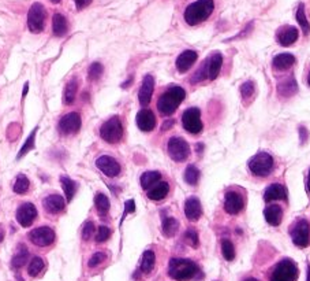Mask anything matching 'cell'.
<instances>
[{
	"label": "cell",
	"mask_w": 310,
	"mask_h": 281,
	"mask_svg": "<svg viewBox=\"0 0 310 281\" xmlns=\"http://www.w3.org/2000/svg\"><path fill=\"white\" fill-rule=\"evenodd\" d=\"M298 37H299L298 29L294 28V26H290V25L282 26L280 29H278V33H276V40L283 47L292 46L298 40Z\"/></svg>",
	"instance_id": "cell-16"
},
{
	"label": "cell",
	"mask_w": 310,
	"mask_h": 281,
	"mask_svg": "<svg viewBox=\"0 0 310 281\" xmlns=\"http://www.w3.org/2000/svg\"><path fill=\"white\" fill-rule=\"evenodd\" d=\"M28 258H29L28 249H26L23 244H21L18 247V251L15 253V255L13 257V259H11V266L14 267V269L22 267L23 265L26 263V261H28Z\"/></svg>",
	"instance_id": "cell-32"
},
{
	"label": "cell",
	"mask_w": 310,
	"mask_h": 281,
	"mask_svg": "<svg viewBox=\"0 0 310 281\" xmlns=\"http://www.w3.org/2000/svg\"><path fill=\"white\" fill-rule=\"evenodd\" d=\"M102 71H104V67H102V65L100 63V62H94V63H92L88 71L89 80L90 81L98 80V78L101 77Z\"/></svg>",
	"instance_id": "cell-42"
},
{
	"label": "cell",
	"mask_w": 310,
	"mask_h": 281,
	"mask_svg": "<svg viewBox=\"0 0 310 281\" xmlns=\"http://www.w3.org/2000/svg\"><path fill=\"white\" fill-rule=\"evenodd\" d=\"M106 258H107V255H106V254H104V253H96V254H93L92 258L89 259V262H88L89 267H96V266H98L100 263H102V262H104V261H106Z\"/></svg>",
	"instance_id": "cell-47"
},
{
	"label": "cell",
	"mask_w": 310,
	"mask_h": 281,
	"mask_svg": "<svg viewBox=\"0 0 310 281\" xmlns=\"http://www.w3.org/2000/svg\"><path fill=\"white\" fill-rule=\"evenodd\" d=\"M255 87L253 81H246L241 85V95L243 99H249L254 95Z\"/></svg>",
	"instance_id": "cell-45"
},
{
	"label": "cell",
	"mask_w": 310,
	"mask_h": 281,
	"mask_svg": "<svg viewBox=\"0 0 310 281\" xmlns=\"http://www.w3.org/2000/svg\"><path fill=\"white\" fill-rule=\"evenodd\" d=\"M100 136L102 140L110 144L119 143L123 136V125H122L121 118L112 117L104 122L100 128Z\"/></svg>",
	"instance_id": "cell-5"
},
{
	"label": "cell",
	"mask_w": 310,
	"mask_h": 281,
	"mask_svg": "<svg viewBox=\"0 0 310 281\" xmlns=\"http://www.w3.org/2000/svg\"><path fill=\"white\" fill-rule=\"evenodd\" d=\"M186 92L182 87H170L166 92L159 98L158 108L162 115L170 117L176 111V108L179 107V104L185 100Z\"/></svg>",
	"instance_id": "cell-1"
},
{
	"label": "cell",
	"mask_w": 310,
	"mask_h": 281,
	"mask_svg": "<svg viewBox=\"0 0 310 281\" xmlns=\"http://www.w3.org/2000/svg\"><path fill=\"white\" fill-rule=\"evenodd\" d=\"M29 187H30V181H29V178L26 177L25 174H19L18 177H17V180H15L13 189H14L15 193L22 195V193L28 192Z\"/></svg>",
	"instance_id": "cell-39"
},
{
	"label": "cell",
	"mask_w": 310,
	"mask_h": 281,
	"mask_svg": "<svg viewBox=\"0 0 310 281\" xmlns=\"http://www.w3.org/2000/svg\"><path fill=\"white\" fill-rule=\"evenodd\" d=\"M153 91H154V78H153L150 74L145 75L144 80H142V85H141V89H139V94H138L139 104H141L142 107H146V106L150 103Z\"/></svg>",
	"instance_id": "cell-18"
},
{
	"label": "cell",
	"mask_w": 310,
	"mask_h": 281,
	"mask_svg": "<svg viewBox=\"0 0 310 281\" xmlns=\"http://www.w3.org/2000/svg\"><path fill=\"white\" fill-rule=\"evenodd\" d=\"M42 269H44V261H42L40 257H34L32 261H30V263H29L28 267L29 276L30 277L38 276V274L42 272Z\"/></svg>",
	"instance_id": "cell-40"
},
{
	"label": "cell",
	"mask_w": 310,
	"mask_h": 281,
	"mask_svg": "<svg viewBox=\"0 0 310 281\" xmlns=\"http://www.w3.org/2000/svg\"><path fill=\"white\" fill-rule=\"evenodd\" d=\"M208 78L209 80H216L218 75L220 74V70H222L223 66V56L222 54H213L208 61Z\"/></svg>",
	"instance_id": "cell-26"
},
{
	"label": "cell",
	"mask_w": 310,
	"mask_h": 281,
	"mask_svg": "<svg viewBox=\"0 0 310 281\" xmlns=\"http://www.w3.org/2000/svg\"><path fill=\"white\" fill-rule=\"evenodd\" d=\"M290 236H291L292 243L295 244L296 247L305 249L310 244V224L309 221H306L305 218L298 220L295 224L292 225L291 230H290Z\"/></svg>",
	"instance_id": "cell-7"
},
{
	"label": "cell",
	"mask_w": 310,
	"mask_h": 281,
	"mask_svg": "<svg viewBox=\"0 0 310 281\" xmlns=\"http://www.w3.org/2000/svg\"><path fill=\"white\" fill-rule=\"evenodd\" d=\"M183 239H185V242L189 246H191V247H198L199 244V239H198V233H197V230L195 229H187L185 232V234H183Z\"/></svg>",
	"instance_id": "cell-43"
},
{
	"label": "cell",
	"mask_w": 310,
	"mask_h": 281,
	"mask_svg": "<svg viewBox=\"0 0 310 281\" xmlns=\"http://www.w3.org/2000/svg\"><path fill=\"white\" fill-rule=\"evenodd\" d=\"M28 91H29V84H28V83H26V84H25V87H23L22 96H26V95H28Z\"/></svg>",
	"instance_id": "cell-54"
},
{
	"label": "cell",
	"mask_w": 310,
	"mask_h": 281,
	"mask_svg": "<svg viewBox=\"0 0 310 281\" xmlns=\"http://www.w3.org/2000/svg\"><path fill=\"white\" fill-rule=\"evenodd\" d=\"M37 218V209L33 203H23L17 210V221L23 228H29Z\"/></svg>",
	"instance_id": "cell-14"
},
{
	"label": "cell",
	"mask_w": 310,
	"mask_h": 281,
	"mask_svg": "<svg viewBox=\"0 0 310 281\" xmlns=\"http://www.w3.org/2000/svg\"><path fill=\"white\" fill-rule=\"evenodd\" d=\"M110 236H111V229H110L108 226H106V225H101L97 229L96 242H97V243H104V242L110 239Z\"/></svg>",
	"instance_id": "cell-46"
},
{
	"label": "cell",
	"mask_w": 310,
	"mask_h": 281,
	"mask_svg": "<svg viewBox=\"0 0 310 281\" xmlns=\"http://www.w3.org/2000/svg\"><path fill=\"white\" fill-rule=\"evenodd\" d=\"M307 84H309V87H310V71H309V75H307Z\"/></svg>",
	"instance_id": "cell-59"
},
{
	"label": "cell",
	"mask_w": 310,
	"mask_h": 281,
	"mask_svg": "<svg viewBox=\"0 0 310 281\" xmlns=\"http://www.w3.org/2000/svg\"><path fill=\"white\" fill-rule=\"evenodd\" d=\"M93 233H94V224H93L92 221L85 222V225H83V229H82V239L89 240L93 236Z\"/></svg>",
	"instance_id": "cell-48"
},
{
	"label": "cell",
	"mask_w": 310,
	"mask_h": 281,
	"mask_svg": "<svg viewBox=\"0 0 310 281\" xmlns=\"http://www.w3.org/2000/svg\"><path fill=\"white\" fill-rule=\"evenodd\" d=\"M42 206H44V209H45L48 214H59V213L65 210V197L62 196V195H58V193L48 195V196L42 200Z\"/></svg>",
	"instance_id": "cell-17"
},
{
	"label": "cell",
	"mask_w": 310,
	"mask_h": 281,
	"mask_svg": "<svg viewBox=\"0 0 310 281\" xmlns=\"http://www.w3.org/2000/svg\"><path fill=\"white\" fill-rule=\"evenodd\" d=\"M61 183L62 188H63V191H65L66 199H67V202H71L75 195V188H77V185H75V183L71 178L66 177V176H62Z\"/></svg>",
	"instance_id": "cell-35"
},
{
	"label": "cell",
	"mask_w": 310,
	"mask_h": 281,
	"mask_svg": "<svg viewBox=\"0 0 310 281\" xmlns=\"http://www.w3.org/2000/svg\"><path fill=\"white\" fill-rule=\"evenodd\" d=\"M69 25H67V19L65 15L56 13L52 19V33L56 37H63L66 33H67Z\"/></svg>",
	"instance_id": "cell-28"
},
{
	"label": "cell",
	"mask_w": 310,
	"mask_h": 281,
	"mask_svg": "<svg viewBox=\"0 0 310 281\" xmlns=\"http://www.w3.org/2000/svg\"><path fill=\"white\" fill-rule=\"evenodd\" d=\"M96 166H97L102 173L106 174L107 177H116L121 173V165L119 162L112 158L110 155H101L100 158H97L96 160Z\"/></svg>",
	"instance_id": "cell-15"
},
{
	"label": "cell",
	"mask_w": 310,
	"mask_h": 281,
	"mask_svg": "<svg viewBox=\"0 0 310 281\" xmlns=\"http://www.w3.org/2000/svg\"><path fill=\"white\" fill-rule=\"evenodd\" d=\"M135 211V202L133 199H130L125 203V211H123V217H122V221L125 220L126 216L130 214V213H134Z\"/></svg>",
	"instance_id": "cell-49"
},
{
	"label": "cell",
	"mask_w": 310,
	"mask_h": 281,
	"mask_svg": "<svg viewBox=\"0 0 310 281\" xmlns=\"http://www.w3.org/2000/svg\"><path fill=\"white\" fill-rule=\"evenodd\" d=\"M273 158L268 152H259L249 160V169L257 177H267L273 170Z\"/></svg>",
	"instance_id": "cell-4"
},
{
	"label": "cell",
	"mask_w": 310,
	"mask_h": 281,
	"mask_svg": "<svg viewBox=\"0 0 310 281\" xmlns=\"http://www.w3.org/2000/svg\"><path fill=\"white\" fill-rule=\"evenodd\" d=\"M296 91H298V84L294 77H287L278 84V94L284 98L295 95Z\"/></svg>",
	"instance_id": "cell-27"
},
{
	"label": "cell",
	"mask_w": 310,
	"mask_h": 281,
	"mask_svg": "<svg viewBox=\"0 0 310 281\" xmlns=\"http://www.w3.org/2000/svg\"><path fill=\"white\" fill-rule=\"evenodd\" d=\"M264 200H287V191H286V188L283 187L282 184H272V185H269V187L265 189Z\"/></svg>",
	"instance_id": "cell-22"
},
{
	"label": "cell",
	"mask_w": 310,
	"mask_h": 281,
	"mask_svg": "<svg viewBox=\"0 0 310 281\" xmlns=\"http://www.w3.org/2000/svg\"><path fill=\"white\" fill-rule=\"evenodd\" d=\"M205 78H208V62L206 61L204 62V65L201 66L198 70L195 71L193 78H191V83H193V84H194V83H201V81H204Z\"/></svg>",
	"instance_id": "cell-44"
},
{
	"label": "cell",
	"mask_w": 310,
	"mask_h": 281,
	"mask_svg": "<svg viewBox=\"0 0 310 281\" xmlns=\"http://www.w3.org/2000/svg\"><path fill=\"white\" fill-rule=\"evenodd\" d=\"M135 122H137V127L142 132H150L156 127V117H154L152 110L144 108V110L138 111Z\"/></svg>",
	"instance_id": "cell-19"
},
{
	"label": "cell",
	"mask_w": 310,
	"mask_h": 281,
	"mask_svg": "<svg viewBox=\"0 0 310 281\" xmlns=\"http://www.w3.org/2000/svg\"><path fill=\"white\" fill-rule=\"evenodd\" d=\"M182 125L191 135H198L202 132L204 125L201 121V111L197 107L187 108L182 115Z\"/></svg>",
	"instance_id": "cell-10"
},
{
	"label": "cell",
	"mask_w": 310,
	"mask_h": 281,
	"mask_svg": "<svg viewBox=\"0 0 310 281\" xmlns=\"http://www.w3.org/2000/svg\"><path fill=\"white\" fill-rule=\"evenodd\" d=\"M178 228H179V222L175 218H172V217H164L163 218L162 230L166 237H172L178 232Z\"/></svg>",
	"instance_id": "cell-30"
},
{
	"label": "cell",
	"mask_w": 310,
	"mask_h": 281,
	"mask_svg": "<svg viewBox=\"0 0 310 281\" xmlns=\"http://www.w3.org/2000/svg\"><path fill=\"white\" fill-rule=\"evenodd\" d=\"M75 6H77V9L78 10H82L85 9V7H88L90 3H92V0H74Z\"/></svg>",
	"instance_id": "cell-51"
},
{
	"label": "cell",
	"mask_w": 310,
	"mask_h": 281,
	"mask_svg": "<svg viewBox=\"0 0 310 281\" xmlns=\"http://www.w3.org/2000/svg\"><path fill=\"white\" fill-rule=\"evenodd\" d=\"M94 206H96V210L101 216H106L107 213L110 211V199L104 193H96V196H94Z\"/></svg>",
	"instance_id": "cell-34"
},
{
	"label": "cell",
	"mask_w": 310,
	"mask_h": 281,
	"mask_svg": "<svg viewBox=\"0 0 310 281\" xmlns=\"http://www.w3.org/2000/svg\"><path fill=\"white\" fill-rule=\"evenodd\" d=\"M81 125H82V121H81V115L78 112H69L61 118L59 121V125H58V129L61 132L62 135H73V133H77V132L81 129Z\"/></svg>",
	"instance_id": "cell-12"
},
{
	"label": "cell",
	"mask_w": 310,
	"mask_h": 281,
	"mask_svg": "<svg viewBox=\"0 0 310 281\" xmlns=\"http://www.w3.org/2000/svg\"><path fill=\"white\" fill-rule=\"evenodd\" d=\"M245 207V199L242 196V193L236 191H228L224 197V210L227 211L231 216L239 214Z\"/></svg>",
	"instance_id": "cell-13"
},
{
	"label": "cell",
	"mask_w": 310,
	"mask_h": 281,
	"mask_svg": "<svg viewBox=\"0 0 310 281\" xmlns=\"http://www.w3.org/2000/svg\"><path fill=\"white\" fill-rule=\"evenodd\" d=\"M170 192V184L166 181H159L148 189V197L150 200H163Z\"/></svg>",
	"instance_id": "cell-25"
},
{
	"label": "cell",
	"mask_w": 310,
	"mask_h": 281,
	"mask_svg": "<svg viewBox=\"0 0 310 281\" xmlns=\"http://www.w3.org/2000/svg\"><path fill=\"white\" fill-rule=\"evenodd\" d=\"M306 281H310V265H307V277H306Z\"/></svg>",
	"instance_id": "cell-56"
},
{
	"label": "cell",
	"mask_w": 310,
	"mask_h": 281,
	"mask_svg": "<svg viewBox=\"0 0 310 281\" xmlns=\"http://www.w3.org/2000/svg\"><path fill=\"white\" fill-rule=\"evenodd\" d=\"M36 133H37V128L36 129H33V132L29 135V137L26 139V141H25V144L22 145V148L19 150L18 155H17V159H21L22 156H25V155L28 154L29 151H32L33 148H34V141H36Z\"/></svg>",
	"instance_id": "cell-37"
},
{
	"label": "cell",
	"mask_w": 310,
	"mask_h": 281,
	"mask_svg": "<svg viewBox=\"0 0 310 281\" xmlns=\"http://www.w3.org/2000/svg\"><path fill=\"white\" fill-rule=\"evenodd\" d=\"M162 180V173L160 172H156V170H152V172H145L142 176H141V187L144 189H149L150 187H153L154 184L159 183Z\"/></svg>",
	"instance_id": "cell-29"
},
{
	"label": "cell",
	"mask_w": 310,
	"mask_h": 281,
	"mask_svg": "<svg viewBox=\"0 0 310 281\" xmlns=\"http://www.w3.org/2000/svg\"><path fill=\"white\" fill-rule=\"evenodd\" d=\"M185 216L189 221H198L202 216V206L198 197L191 196L185 202Z\"/></svg>",
	"instance_id": "cell-20"
},
{
	"label": "cell",
	"mask_w": 310,
	"mask_h": 281,
	"mask_svg": "<svg viewBox=\"0 0 310 281\" xmlns=\"http://www.w3.org/2000/svg\"><path fill=\"white\" fill-rule=\"evenodd\" d=\"M199 273L197 263L183 258H172L168 263V276L176 281H189Z\"/></svg>",
	"instance_id": "cell-2"
},
{
	"label": "cell",
	"mask_w": 310,
	"mask_h": 281,
	"mask_svg": "<svg viewBox=\"0 0 310 281\" xmlns=\"http://www.w3.org/2000/svg\"><path fill=\"white\" fill-rule=\"evenodd\" d=\"M222 253L223 257L226 258L227 261H234L235 258V249H234V244L230 240H223L222 242Z\"/></svg>",
	"instance_id": "cell-41"
},
{
	"label": "cell",
	"mask_w": 310,
	"mask_h": 281,
	"mask_svg": "<svg viewBox=\"0 0 310 281\" xmlns=\"http://www.w3.org/2000/svg\"><path fill=\"white\" fill-rule=\"evenodd\" d=\"M154 262H156V255L153 253L152 250H146L142 255V259H141V272L148 274L153 270L154 267Z\"/></svg>",
	"instance_id": "cell-31"
},
{
	"label": "cell",
	"mask_w": 310,
	"mask_h": 281,
	"mask_svg": "<svg viewBox=\"0 0 310 281\" xmlns=\"http://www.w3.org/2000/svg\"><path fill=\"white\" fill-rule=\"evenodd\" d=\"M46 19V10L41 3H34L29 9L28 28L32 33H40L44 29Z\"/></svg>",
	"instance_id": "cell-8"
},
{
	"label": "cell",
	"mask_w": 310,
	"mask_h": 281,
	"mask_svg": "<svg viewBox=\"0 0 310 281\" xmlns=\"http://www.w3.org/2000/svg\"><path fill=\"white\" fill-rule=\"evenodd\" d=\"M3 239H5V229H3V226L0 225V243L3 242Z\"/></svg>",
	"instance_id": "cell-53"
},
{
	"label": "cell",
	"mask_w": 310,
	"mask_h": 281,
	"mask_svg": "<svg viewBox=\"0 0 310 281\" xmlns=\"http://www.w3.org/2000/svg\"><path fill=\"white\" fill-rule=\"evenodd\" d=\"M295 63V56L292 54H288V52H284V54H279L273 58L272 66L273 69L276 71H286L288 70L290 67H292Z\"/></svg>",
	"instance_id": "cell-23"
},
{
	"label": "cell",
	"mask_w": 310,
	"mask_h": 281,
	"mask_svg": "<svg viewBox=\"0 0 310 281\" xmlns=\"http://www.w3.org/2000/svg\"><path fill=\"white\" fill-rule=\"evenodd\" d=\"M167 150H168L170 158L175 162H183L190 155L189 144L182 137H171L167 144Z\"/></svg>",
	"instance_id": "cell-9"
},
{
	"label": "cell",
	"mask_w": 310,
	"mask_h": 281,
	"mask_svg": "<svg viewBox=\"0 0 310 281\" xmlns=\"http://www.w3.org/2000/svg\"><path fill=\"white\" fill-rule=\"evenodd\" d=\"M296 21H298V24L301 25V29L302 32H303V34L307 36L310 33V24L309 21H307V18H306L305 5H303V3H301L299 7H298V10H296Z\"/></svg>",
	"instance_id": "cell-36"
},
{
	"label": "cell",
	"mask_w": 310,
	"mask_h": 281,
	"mask_svg": "<svg viewBox=\"0 0 310 281\" xmlns=\"http://www.w3.org/2000/svg\"><path fill=\"white\" fill-rule=\"evenodd\" d=\"M243 281H259V280H257V278H253V277H250V278H246V280Z\"/></svg>",
	"instance_id": "cell-58"
},
{
	"label": "cell",
	"mask_w": 310,
	"mask_h": 281,
	"mask_svg": "<svg viewBox=\"0 0 310 281\" xmlns=\"http://www.w3.org/2000/svg\"><path fill=\"white\" fill-rule=\"evenodd\" d=\"M77 89H78V81L73 78L70 80L66 85L65 96H63V102L66 104H71L75 100V95H77Z\"/></svg>",
	"instance_id": "cell-33"
},
{
	"label": "cell",
	"mask_w": 310,
	"mask_h": 281,
	"mask_svg": "<svg viewBox=\"0 0 310 281\" xmlns=\"http://www.w3.org/2000/svg\"><path fill=\"white\" fill-rule=\"evenodd\" d=\"M172 125H174V119H168V121H166L164 124H163L162 129H163V131H168V129H170Z\"/></svg>",
	"instance_id": "cell-52"
},
{
	"label": "cell",
	"mask_w": 310,
	"mask_h": 281,
	"mask_svg": "<svg viewBox=\"0 0 310 281\" xmlns=\"http://www.w3.org/2000/svg\"><path fill=\"white\" fill-rule=\"evenodd\" d=\"M199 176H201V173H199V170L195 166H193V165H190V166H187V169L185 170V176H183V178H185V181L189 185H197V183H198L199 180Z\"/></svg>",
	"instance_id": "cell-38"
},
{
	"label": "cell",
	"mask_w": 310,
	"mask_h": 281,
	"mask_svg": "<svg viewBox=\"0 0 310 281\" xmlns=\"http://www.w3.org/2000/svg\"><path fill=\"white\" fill-rule=\"evenodd\" d=\"M298 133H299V140H301V145H303L309 139V131L305 127L298 128Z\"/></svg>",
	"instance_id": "cell-50"
},
{
	"label": "cell",
	"mask_w": 310,
	"mask_h": 281,
	"mask_svg": "<svg viewBox=\"0 0 310 281\" xmlns=\"http://www.w3.org/2000/svg\"><path fill=\"white\" fill-rule=\"evenodd\" d=\"M29 240L38 247H46L51 246L55 242V232L49 226H38L36 229L28 233Z\"/></svg>",
	"instance_id": "cell-11"
},
{
	"label": "cell",
	"mask_w": 310,
	"mask_h": 281,
	"mask_svg": "<svg viewBox=\"0 0 310 281\" xmlns=\"http://www.w3.org/2000/svg\"><path fill=\"white\" fill-rule=\"evenodd\" d=\"M265 221L272 226H279L283 220V210L279 205H271L264 210Z\"/></svg>",
	"instance_id": "cell-24"
},
{
	"label": "cell",
	"mask_w": 310,
	"mask_h": 281,
	"mask_svg": "<svg viewBox=\"0 0 310 281\" xmlns=\"http://www.w3.org/2000/svg\"><path fill=\"white\" fill-rule=\"evenodd\" d=\"M306 188H307V192L310 193V170H309V174H307V181H306Z\"/></svg>",
	"instance_id": "cell-55"
},
{
	"label": "cell",
	"mask_w": 310,
	"mask_h": 281,
	"mask_svg": "<svg viewBox=\"0 0 310 281\" xmlns=\"http://www.w3.org/2000/svg\"><path fill=\"white\" fill-rule=\"evenodd\" d=\"M298 267L292 259H283L273 267L271 281H296Z\"/></svg>",
	"instance_id": "cell-6"
},
{
	"label": "cell",
	"mask_w": 310,
	"mask_h": 281,
	"mask_svg": "<svg viewBox=\"0 0 310 281\" xmlns=\"http://www.w3.org/2000/svg\"><path fill=\"white\" fill-rule=\"evenodd\" d=\"M215 10V2L213 0H197L194 3L187 6L185 10V21L190 26L204 22L211 17Z\"/></svg>",
	"instance_id": "cell-3"
},
{
	"label": "cell",
	"mask_w": 310,
	"mask_h": 281,
	"mask_svg": "<svg viewBox=\"0 0 310 281\" xmlns=\"http://www.w3.org/2000/svg\"><path fill=\"white\" fill-rule=\"evenodd\" d=\"M197 52L193 51V50H186L181 54V55L176 58V69L179 73H186L189 70L191 66L194 65L195 61H197Z\"/></svg>",
	"instance_id": "cell-21"
},
{
	"label": "cell",
	"mask_w": 310,
	"mask_h": 281,
	"mask_svg": "<svg viewBox=\"0 0 310 281\" xmlns=\"http://www.w3.org/2000/svg\"><path fill=\"white\" fill-rule=\"evenodd\" d=\"M49 2H52L54 5H58V3H61L62 0H49Z\"/></svg>",
	"instance_id": "cell-57"
}]
</instances>
